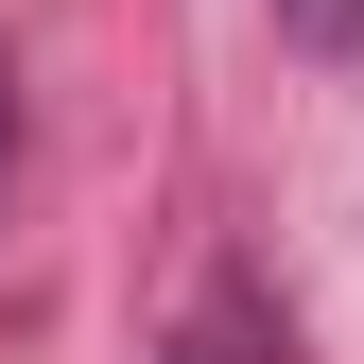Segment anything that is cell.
<instances>
[{"mask_svg": "<svg viewBox=\"0 0 364 364\" xmlns=\"http://www.w3.org/2000/svg\"><path fill=\"white\" fill-rule=\"evenodd\" d=\"M243 347H260V312H243V295H208V312H191V330H173V347H156V364H243Z\"/></svg>", "mask_w": 364, "mask_h": 364, "instance_id": "cell-1", "label": "cell"}, {"mask_svg": "<svg viewBox=\"0 0 364 364\" xmlns=\"http://www.w3.org/2000/svg\"><path fill=\"white\" fill-rule=\"evenodd\" d=\"M18 122L35 105H18V53H0V208H18Z\"/></svg>", "mask_w": 364, "mask_h": 364, "instance_id": "cell-2", "label": "cell"}]
</instances>
